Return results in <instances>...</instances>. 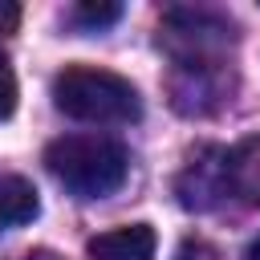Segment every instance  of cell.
I'll return each mask as SVG.
<instances>
[{"instance_id": "1", "label": "cell", "mask_w": 260, "mask_h": 260, "mask_svg": "<svg viewBox=\"0 0 260 260\" xmlns=\"http://www.w3.org/2000/svg\"><path fill=\"white\" fill-rule=\"evenodd\" d=\"M49 175L77 199H106L126 183L130 154L122 142L102 134H65L45 150Z\"/></svg>"}, {"instance_id": "2", "label": "cell", "mask_w": 260, "mask_h": 260, "mask_svg": "<svg viewBox=\"0 0 260 260\" xmlns=\"http://www.w3.org/2000/svg\"><path fill=\"white\" fill-rule=\"evenodd\" d=\"M53 106L77 122L93 126H126L142 118V98L138 89L110 69L93 65H69L53 77Z\"/></svg>"}, {"instance_id": "3", "label": "cell", "mask_w": 260, "mask_h": 260, "mask_svg": "<svg viewBox=\"0 0 260 260\" xmlns=\"http://www.w3.org/2000/svg\"><path fill=\"white\" fill-rule=\"evenodd\" d=\"M158 41L175 65H223V49L236 41V24L211 8H171L158 24Z\"/></svg>"}, {"instance_id": "4", "label": "cell", "mask_w": 260, "mask_h": 260, "mask_svg": "<svg viewBox=\"0 0 260 260\" xmlns=\"http://www.w3.org/2000/svg\"><path fill=\"white\" fill-rule=\"evenodd\" d=\"M175 191H179V203H183L187 211H211V207L228 203L223 146H207V150H199V154L183 167Z\"/></svg>"}, {"instance_id": "5", "label": "cell", "mask_w": 260, "mask_h": 260, "mask_svg": "<svg viewBox=\"0 0 260 260\" xmlns=\"http://www.w3.org/2000/svg\"><path fill=\"white\" fill-rule=\"evenodd\" d=\"M171 93L183 114H211L228 102V65H175Z\"/></svg>"}, {"instance_id": "6", "label": "cell", "mask_w": 260, "mask_h": 260, "mask_svg": "<svg viewBox=\"0 0 260 260\" xmlns=\"http://www.w3.org/2000/svg\"><path fill=\"white\" fill-rule=\"evenodd\" d=\"M223 171H228V199L260 207V138H244L232 150H223Z\"/></svg>"}, {"instance_id": "7", "label": "cell", "mask_w": 260, "mask_h": 260, "mask_svg": "<svg viewBox=\"0 0 260 260\" xmlns=\"http://www.w3.org/2000/svg\"><path fill=\"white\" fill-rule=\"evenodd\" d=\"M89 260H154V228L150 223H126L114 232H102L85 244Z\"/></svg>"}, {"instance_id": "8", "label": "cell", "mask_w": 260, "mask_h": 260, "mask_svg": "<svg viewBox=\"0 0 260 260\" xmlns=\"http://www.w3.org/2000/svg\"><path fill=\"white\" fill-rule=\"evenodd\" d=\"M37 211H41L37 187L20 175H0V232L37 219Z\"/></svg>"}, {"instance_id": "9", "label": "cell", "mask_w": 260, "mask_h": 260, "mask_svg": "<svg viewBox=\"0 0 260 260\" xmlns=\"http://www.w3.org/2000/svg\"><path fill=\"white\" fill-rule=\"evenodd\" d=\"M122 16V4H77L73 8V20L85 24V28H106Z\"/></svg>"}, {"instance_id": "10", "label": "cell", "mask_w": 260, "mask_h": 260, "mask_svg": "<svg viewBox=\"0 0 260 260\" xmlns=\"http://www.w3.org/2000/svg\"><path fill=\"white\" fill-rule=\"evenodd\" d=\"M12 110H16V73L8 65V57L0 53V122L12 118Z\"/></svg>"}, {"instance_id": "11", "label": "cell", "mask_w": 260, "mask_h": 260, "mask_svg": "<svg viewBox=\"0 0 260 260\" xmlns=\"http://www.w3.org/2000/svg\"><path fill=\"white\" fill-rule=\"evenodd\" d=\"M179 260H219V256H215V248H211V244H203V240H183Z\"/></svg>"}, {"instance_id": "12", "label": "cell", "mask_w": 260, "mask_h": 260, "mask_svg": "<svg viewBox=\"0 0 260 260\" xmlns=\"http://www.w3.org/2000/svg\"><path fill=\"white\" fill-rule=\"evenodd\" d=\"M16 24H20V4H12V0H0V37L16 32Z\"/></svg>"}, {"instance_id": "13", "label": "cell", "mask_w": 260, "mask_h": 260, "mask_svg": "<svg viewBox=\"0 0 260 260\" xmlns=\"http://www.w3.org/2000/svg\"><path fill=\"white\" fill-rule=\"evenodd\" d=\"M244 260H260V236L248 244V252H244Z\"/></svg>"}, {"instance_id": "14", "label": "cell", "mask_w": 260, "mask_h": 260, "mask_svg": "<svg viewBox=\"0 0 260 260\" xmlns=\"http://www.w3.org/2000/svg\"><path fill=\"white\" fill-rule=\"evenodd\" d=\"M28 260H57V256H49V252H32Z\"/></svg>"}]
</instances>
